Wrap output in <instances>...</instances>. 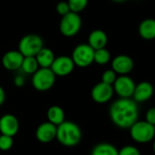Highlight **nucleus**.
<instances>
[{"label":"nucleus","instance_id":"f257e3e1","mask_svg":"<svg viewBox=\"0 0 155 155\" xmlns=\"http://www.w3.org/2000/svg\"><path fill=\"white\" fill-rule=\"evenodd\" d=\"M110 119L121 129H130L139 118L137 103L133 98H119L109 109Z\"/></svg>","mask_w":155,"mask_h":155},{"label":"nucleus","instance_id":"f03ea898","mask_svg":"<svg viewBox=\"0 0 155 155\" xmlns=\"http://www.w3.org/2000/svg\"><path fill=\"white\" fill-rule=\"evenodd\" d=\"M56 139L61 144L66 147H73L81 142L82 131L76 124L64 121L57 126Z\"/></svg>","mask_w":155,"mask_h":155},{"label":"nucleus","instance_id":"7ed1b4c3","mask_svg":"<svg viewBox=\"0 0 155 155\" xmlns=\"http://www.w3.org/2000/svg\"><path fill=\"white\" fill-rule=\"evenodd\" d=\"M130 134L132 139L139 143H148L155 138V126L148 122L137 121L131 128Z\"/></svg>","mask_w":155,"mask_h":155},{"label":"nucleus","instance_id":"20e7f679","mask_svg":"<svg viewBox=\"0 0 155 155\" xmlns=\"http://www.w3.org/2000/svg\"><path fill=\"white\" fill-rule=\"evenodd\" d=\"M44 47V41L38 35L29 34L21 38L18 44V51L26 56H35L38 52Z\"/></svg>","mask_w":155,"mask_h":155},{"label":"nucleus","instance_id":"39448f33","mask_svg":"<svg viewBox=\"0 0 155 155\" xmlns=\"http://www.w3.org/2000/svg\"><path fill=\"white\" fill-rule=\"evenodd\" d=\"M82 28V18L79 14L70 12L62 16L59 24L61 34L65 37H73L76 35Z\"/></svg>","mask_w":155,"mask_h":155},{"label":"nucleus","instance_id":"423d86ee","mask_svg":"<svg viewBox=\"0 0 155 155\" xmlns=\"http://www.w3.org/2000/svg\"><path fill=\"white\" fill-rule=\"evenodd\" d=\"M55 77L51 68H39L32 76V84L35 90L45 92L54 86Z\"/></svg>","mask_w":155,"mask_h":155},{"label":"nucleus","instance_id":"0eeeda50","mask_svg":"<svg viewBox=\"0 0 155 155\" xmlns=\"http://www.w3.org/2000/svg\"><path fill=\"white\" fill-rule=\"evenodd\" d=\"M71 57L76 66L84 68L94 62V50L88 44H80L74 47Z\"/></svg>","mask_w":155,"mask_h":155},{"label":"nucleus","instance_id":"6e6552de","mask_svg":"<svg viewBox=\"0 0 155 155\" xmlns=\"http://www.w3.org/2000/svg\"><path fill=\"white\" fill-rule=\"evenodd\" d=\"M136 84L128 75H120L113 84L114 91L120 98H133Z\"/></svg>","mask_w":155,"mask_h":155},{"label":"nucleus","instance_id":"1a4fd4ad","mask_svg":"<svg viewBox=\"0 0 155 155\" xmlns=\"http://www.w3.org/2000/svg\"><path fill=\"white\" fill-rule=\"evenodd\" d=\"M74 63L70 56L61 55L55 57L54 63L51 65V70L55 74V76H66L70 74L74 69Z\"/></svg>","mask_w":155,"mask_h":155},{"label":"nucleus","instance_id":"9d476101","mask_svg":"<svg viewBox=\"0 0 155 155\" xmlns=\"http://www.w3.org/2000/svg\"><path fill=\"white\" fill-rule=\"evenodd\" d=\"M114 94V91L113 85L100 82L93 87L91 92V96L95 103L105 104L113 98Z\"/></svg>","mask_w":155,"mask_h":155},{"label":"nucleus","instance_id":"9b49d317","mask_svg":"<svg viewBox=\"0 0 155 155\" xmlns=\"http://www.w3.org/2000/svg\"><path fill=\"white\" fill-rule=\"evenodd\" d=\"M134 67V60L126 54H119L112 61V69L120 75H127L133 71Z\"/></svg>","mask_w":155,"mask_h":155},{"label":"nucleus","instance_id":"f8f14e48","mask_svg":"<svg viewBox=\"0 0 155 155\" xmlns=\"http://www.w3.org/2000/svg\"><path fill=\"white\" fill-rule=\"evenodd\" d=\"M56 131L57 126L47 121L41 124L37 127L35 131V137L40 143H51L54 139H56Z\"/></svg>","mask_w":155,"mask_h":155},{"label":"nucleus","instance_id":"ddd939ff","mask_svg":"<svg viewBox=\"0 0 155 155\" xmlns=\"http://www.w3.org/2000/svg\"><path fill=\"white\" fill-rule=\"evenodd\" d=\"M19 130V123L17 118L10 114H5L0 118V133L1 134L15 136Z\"/></svg>","mask_w":155,"mask_h":155},{"label":"nucleus","instance_id":"4468645a","mask_svg":"<svg viewBox=\"0 0 155 155\" xmlns=\"http://www.w3.org/2000/svg\"><path fill=\"white\" fill-rule=\"evenodd\" d=\"M24 55L18 50L6 52L2 57V64L8 71H15L21 68Z\"/></svg>","mask_w":155,"mask_h":155},{"label":"nucleus","instance_id":"2eb2a0df","mask_svg":"<svg viewBox=\"0 0 155 155\" xmlns=\"http://www.w3.org/2000/svg\"><path fill=\"white\" fill-rule=\"evenodd\" d=\"M153 93H154L153 85L149 82L143 81L136 84L133 95V99L136 103H144L153 97Z\"/></svg>","mask_w":155,"mask_h":155},{"label":"nucleus","instance_id":"dca6fc26","mask_svg":"<svg viewBox=\"0 0 155 155\" xmlns=\"http://www.w3.org/2000/svg\"><path fill=\"white\" fill-rule=\"evenodd\" d=\"M107 42H108V37L106 33L101 29H95L90 33L88 36L87 44L94 50H98V49L105 48Z\"/></svg>","mask_w":155,"mask_h":155},{"label":"nucleus","instance_id":"f3484780","mask_svg":"<svg viewBox=\"0 0 155 155\" xmlns=\"http://www.w3.org/2000/svg\"><path fill=\"white\" fill-rule=\"evenodd\" d=\"M139 35L144 40L155 39V19L146 18L143 20L138 27Z\"/></svg>","mask_w":155,"mask_h":155},{"label":"nucleus","instance_id":"a211bd4d","mask_svg":"<svg viewBox=\"0 0 155 155\" xmlns=\"http://www.w3.org/2000/svg\"><path fill=\"white\" fill-rule=\"evenodd\" d=\"M35 58L40 68H50L55 59L54 52L45 46L38 52Z\"/></svg>","mask_w":155,"mask_h":155},{"label":"nucleus","instance_id":"6ab92c4d","mask_svg":"<svg viewBox=\"0 0 155 155\" xmlns=\"http://www.w3.org/2000/svg\"><path fill=\"white\" fill-rule=\"evenodd\" d=\"M47 120L49 123L54 124L55 126L60 125L61 124H63L65 120V115H64V110L58 106V105H53L51 106L48 110H47Z\"/></svg>","mask_w":155,"mask_h":155},{"label":"nucleus","instance_id":"aec40b11","mask_svg":"<svg viewBox=\"0 0 155 155\" xmlns=\"http://www.w3.org/2000/svg\"><path fill=\"white\" fill-rule=\"evenodd\" d=\"M91 155H119V150L111 143H102L93 148Z\"/></svg>","mask_w":155,"mask_h":155},{"label":"nucleus","instance_id":"412c9836","mask_svg":"<svg viewBox=\"0 0 155 155\" xmlns=\"http://www.w3.org/2000/svg\"><path fill=\"white\" fill-rule=\"evenodd\" d=\"M39 68L40 67L36 61L35 56H26V57H24L20 69H22V71L25 74L33 75Z\"/></svg>","mask_w":155,"mask_h":155},{"label":"nucleus","instance_id":"4be33fe9","mask_svg":"<svg viewBox=\"0 0 155 155\" xmlns=\"http://www.w3.org/2000/svg\"><path fill=\"white\" fill-rule=\"evenodd\" d=\"M111 60V54L106 48H102L98 50H94V61L100 64L104 65L110 62Z\"/></svg>","mask_w":155,"mask_h":155},{"label":"nucleus","instance_id":"5701e85b","mask_svg":"<svg viewBox=\"0 0 155 155\" xmlns=\"http://www.w3.org/2000/svg\"><path fill=\"white\" fill-rule=\"evenodd\" d=\"M88 1L89 0H68L67 3L69 5L71 12L79 14L86 8Z\"/></svg>","mask_w":155,"mask_h":155},{"label":"nucleus","instance_id":"b1692460","mask_svg":"<svg viewBox=\"0 0 155 155\" xmlns=\"http://www.w3.org/2000/svg\"><path fill=\"white\" fill-rule=\"evenodd\" d=\"M117 74L113 69H108L104 71L102 74V82L110 85H113L117 79Z\"/></svg>","mask_w":155,"mask_h":155},{"label":"nucleus","instance_id":"393cba45","mask_svg":"<svg viewBox=\"0 0 155 155\" xmlns=\"http://www.w3.org/2000/svg\"><path fill=\"white\" fill-rule=\"evenodd\" d=\"M14 144V141H13V137L8 136V135H5V134H1L0 135V150L1 151H8L12 148Z\"/></svg>","mask_w":155,"mask_h":155},{"label":"nucleus","instance_id":"a878e982","mask_svg":"<svg viewBox=\"0 0 155 155\" xmlns=\"http://www.w3.org/2000/svg\"><path fill=\"white\" fill-rule=\"evenodd\" d=\"M119 155H141V152L134 145H126L121 148Z\"/></svg>","mask_w":155,"mask_h":155},{"label":"nucleus","instance_id":"bb28decb","mask_svg":"<svg viewBox=\"0 0 155 155\" xmlns=\"http://www.w3.org/2000/svg\"><path fill=\"white\" fill-rule=\"evenodd\" d=\"M55 9H56V12H57L60 15H62V16H64V15H67L68 13L71 12L68 3H67V2H64V1L59 2V3L56 5Z\"/></svg>","mask_w":155,"mask_h":155},{"label":"nucleus","instance_id":"cd10ccee","mask_svg":"<svg viewBox=\"0 0 155 155\" xmlns=\"http://www.w3.org/2000/svg\"><path fill=\"white\" fill-rule=\"evenodd\" d=\"M145 121L155 126V107H152L147 110L145 114Z\"/></svg>","mask_w":155,"mask_h":155},{"label":"nucleus","instance_id":"c85d7f7f","mask_svg":"<svg viewBox=\"0 0 155 155\" xmlns=\"http://www.w3.org/2000/svg\"><path fill=\"white\" fill-rule=\"evenodd\" d=\"M25 79L24 75L18 74V75H16V76L15 77V79H14V84H15V85L17 86V87L23 86V85L25 84Z\"/></svg>","mask_w":155,"mask_h":155},{"label":"nucleus","instance_id":"c756f323","mask_svg":"<svg viewBox=\"0 0 155 155\" xmlns=\"http://www.w3.org/2000/svg\"><path fill=\"white\" fill-rule=\"evenodd\" d=\"M5 93L3 89V87L0 85V106L5 103Z\"/></svg>","mask_w":155,"mask_h":155},{"label":"nucleus","instance_id":"7c9ffc66","mask_svg":"<svg viewBox=\"0 0 155 155\" xmlns=\"http://www.w3.org/2000/svg\"><path fill=\"white\" fill-rule=\"evenodd\" d=\"M112 1L116 2V3H123V2H125V1H127V0H112Z\"/></svg>","mask_w":155,"mask_h":155},{"label":"nucleus","instance_id":"2f4dec72","mask_svg":"<svg viewBox=\"0 0 155 155\" xmlns=\"http://www.w3.org/2000/svg\"><path fill=\"white\" fill-rule=\"evenodd\" d=\"M153 153H155V139L153 140Z\"/></svg>","mask_w":155,"mask_h":155}]
</instances>
